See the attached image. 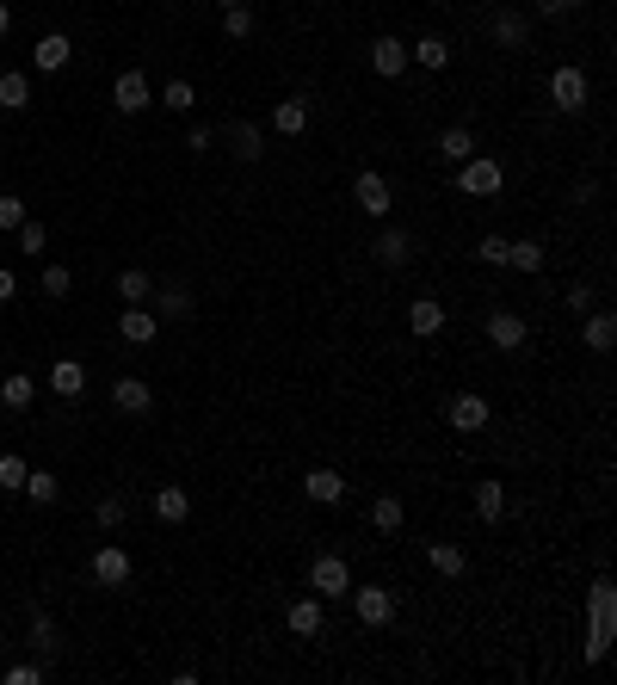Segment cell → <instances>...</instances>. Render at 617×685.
Wrapping results in <instances>:
<instances>
[{
  "instance_id": "5b68a950",
  "label": "cell",
  "mask_w": 617,
  "mask_h": 685,
  "mask_svg": "<svg viewBox=\"0 0 617 685\" xmlns=\"http://www.w3.org/2000/svg\"><path fill=\"white\" fill-rule=\"evenodd\" d=\"M309 593H321V599H346V593H352V568H346V556H315V562H309Z\"/></svg>"
},
{
  "instance_id": "681fc988",
  "label": "cell",
  "mask_w": 617,
  "mask_h": 685,
  "mask_svg": "<svg viewBox=\"0 0 617 685\" xmlns=\"http://www.w3.org/2000/svg\"><path fill=\"white\" fill-rule=\"evenodd\" d=\"M186 149H192V155H204V149H210V130H204V124H192V130H186Z\"/></svg>"
},
{
  "instance_id": "836d02e7",
  "label": "cell",
  "mask_w": 617,
  "mask_h": 685,
  "mask_svg": "<svg viewBox=\"0 0 617 685\" xmlns=\"http://www.w3.org/2000/svg\"><path fill=\"white\" fill-rule=\"evenodd\" d=\"M19 494H31L38 507H56L62 500V482H56V470H25V488Z\"/></svg>"
},
{
  "instance_id": "74e56055",
  "label": "cell",
  "mask_w": 617,
  "mask_h": 685,
  "mask_svg": "<svg viewBox=\"0 0 617 685\" xmlns=\"http://www.w3.org/2000/svg\"><path fill=\"white\" fill-rule=\"evenodd\" d=\"M506 266H513V272H543V247L537 241H513V247H506Z\"/></svg>"
},
{
  "instance_id": "484cf974",
  "label": "cell",
  "mask_w": 617,
  "mask_h": 685,
  "mask_svg": "<svg viewBox=\"0 0 617 685\" xmlns=\"http://www.w3.org/2000/svg\"><path fill=\"white\" fill-rule=\"evenodd\" d=\"M371 525H377L383 537H395V531H402V525H408L402 494H377V500H371Z\"/></svg>"
},
{
  "instance_id": "277c9868",
  "label": "cell",
  "mask_w": 617,
  "mask_h": 685,
  "mask_svg": "<svg viewBox=\"0 0 617 685\" xmlns=\"http://www.w3.org/2000/svg\"><path fill=\"white\" fill-rule=\"evenodd\" d=\"M506 186V173H500V161H488V155H469L463 167H457V192H469V198H494Z\"/></svg>"
},
{
  "instance_id": "e0dca14e",
  "label": "cell",
  "mask_w": 617,
  "mask_h": 685,
  "mask_svg": "<svg viewBox=\"0 0 617 685\" xmlns=\"http://www.w3.org/2000/svg\"><path fill=\"white\" fill-rule=\"evenodd\" d=\"M371 68H377L383 81H395V75H408V44H402V38H389V31H383V38L371 44Z\"/></svg>"
},
{
  "instance_id": "9c48e42d",
  "label": "cell",
  "mask_w": 617,
  "mask_h": 685,
  "mask_svg": "<svg viewBox=\"0 0 617 685\" xmlns=\"http://www.w3.org/2000/svg\"><path fill=\"white\" fill-rule=\"evenodd\" d=\"M130 550H118V544H105V550H93V562H87V574H93V581L99 587H124L130 581Z\"/></svg>"
},
{
  "instance_id": "6da1fadb",
  "label": "cell",
  "mask_w": 617,
  "mask_h": 685,
  "mask_svg": "<svg viewBox=\"0 0 617 685\" xmlns=\"http://www.w3.org/2000/svg\"><path fill=\"white\" fill-rule=\"evenodd\" d=\"M587 611H593V630H587V667H599V661H605V648H611V611H617V599H611V581H605V574L593 581Z\"/></svg>"
},
{
  "instance_id": "1f68e13d",
  "label": "cell",
  "mask_w": 617,
  "mask_h": 685,
  "mask_svg": "<svg viewBox=\"0 0 617 685\" xmlns=\"http://www.w3.org/2000/svg\"><path fill=\"white\" fill-rule=\"evenodd\" d=\"M50 389H56V395H68V402H75V395L87 389V371L75 365V358H56V365H50Z\"/></svg>"
},
{
  "instance_id": "ee69618b",
  "label": "cell",
  "mask_w": 617,
  "mask_h": 685,
  "mask_svg": "<svg viewBox=\"0 0 617 685\" xmlns=\"http://www.w3.org/2000/svg\"><path fill=\"white\" fill-rule=\"evenodd\" d=\"M0 679H7V685H38L44 679V661H19V667H7Z\"/></svg>"
},
{
  "instance_id": "d6a6232c",
  "label": "cell",
  "mask_w": 617,
  "mask_h": 685,
  "mask_svg": "<svg viewBox=\"0 0 617 685\" xmlns=\"http://www.w3.org/2000/svg\"><path fill=\"white\" fill-rule=\"evenodd\" d=\"M476 519L482 525H500L506 519V488L500 482H476Z\"/></svg>"
},
{
  "instance_id": "7bdbcfd3",
  "label": "cell",
  "mask_w": 617,
  "mask_h": 685,
  "mask_svg": "<svg viewBox=\"0 0 617 685\" xmlns=\"http://www.w3.org/2000/svg\"><path fill=\"white\" fill-rule=\"evenodd\" d=\"M124 513H130V507H124V500H118V494H105V500H99V507H93V519H99L105 531H118V525H124Z\"/></svg>"
},
{
  "instance_id": "816d5d0a",
  "label": "cell",
  "mask_w": 617,
  "mask_h": 685,
  "mask_svg": "<svg viewBox=\"0 0 617 685\" xmlns=\"http://www.w3.org/2000/svg\"><path fill=\"white\" fill-rule=\"evenodd\" d=\"M216 7H247V0H216Z\"/></svg>"
},
{
  "instance_id": "b9f144b4",
  "label": "cell",
  "mask_w": 617,
  "mask_h": 685,
  "mask_svg": "<svg viewBox=\"0 0 617 685\" xmlns=\"http://www.w3.org/2000/svg\"><path fill=\"white\" fill-rule=\"evenodd\" d=\"M506 247H513L506 235H482V241H476V260H482V266H506Z\"/></svg>"
},
{
  "instance_id": "83f0119b",
  "label": "cell",
  "mask_w": 617,
  "mask_h": 685,
  "mask_svg": "<svg viewBox=\"0 0 617 685\" xmlns=\"http://www.w3.org/2000/svg\"><path fill=\"white\" fill-rule=\"evenodd\" d=\"M426 562H432V574H445V581H463L469 574V556L457 544H426Z\"/></svg>"
},
{
  "instance_id": "44dd1931",
  "label": "cell",
  "mask_w": 617,
  "mask_h": 685,
  "mask_svg": "<svg viewBox=\"0 0 617 685\" xmlns=\"http://www.w3.org/2000/svg\"><path fill=\"white\" fill-rule=\"evenodd\" d=\"M611 340H617V321L605 315V309H587V315H580V346H587V352H611Z\"/></svg>"
},
{
  "instance_id": "f35d334b",
  "label": "cell",
  "mask_w": 617,
  "mask_h": 685,
  "mask_svg": "<svg viewBox=\"0 0 617 685\" xmlns=\"http://www.w3.org/2000/svg\"><path fill=\"white\" fill-rule=\"evenodd\" d=\"M38 284H44V297H50V303H62L68 291H75V272H68V266H44Z\"/></svg>"
},
{
  "instance_id": "e575fe53",
  "label": "cell",
  "mask_w": 617,
  "mask_h": 685,
  "mask_svg": "<svg viewBox=\"0 0 617 685\" xmlns=\"http://www.w3.org/2000/svg\"><path fill=\"white\" fill-rule=\"evenodd\" d=\"M118 297L124 303H149L155 297V278L142 272V266H130V272H118Z\"/></svg>"
},
{
  "instance_id": "ac0fdd59",
  "label": "cell",
  "mask_w": 617,
  "mask_h": 685,
  "mask_svg": "<svg viewBox=\"0 0 617 685\" xmlns=\"http://www.w3.org/2000/svg\"><path fill=\"white\" fill-rule=\"evenodd\" d=\"M229 149H235V161H247V167H253V161L266 155V130L253 124V118H235V124H229Z\"/></svg>"
},
{
  "instance_id": "30bf717a",
  "label": "cell",
  "mask_w": 617,
  "mask_h": 685,
  "mask_svg": "<svg viewBox=\"0 0 617 685\" xmlns=\"http://www.w3.org/2000/svg\"><path fill=\"white\" fill-rule=\"evenodd\" d=\"M118 334H124V346H149V340L161 334V321H155V309H149V303H124Z\"/></svg>"
},
{
  "instance_id": "4fadbf2b",
  "label": "cell",
  "mask_w": 617,
  "mask_h": 685,
  "mask_svg": "<svg viewBox=\"0 0 617 685\" xmlns=\"http://www.w3.org/2000/svg\"><path fill=\"white\" fill-rule=\"evenodd\" d=\"M371 254H377V266H408L414 260V235L408 229H377V241H371Z\"/></svg>"
},
{
  "instance_id": "60d3db41",
  "label": "cell",
  "mask_w": 617,
  "mask_h": 685,
  "mask_svg": "<svg viewBox=\"0 0 617 685\" xmlns=\"http://www.w3.org/2000/svg\"><path fill=\"white\" fill-rule=\"evenodd\" d=\"M25 470H31V463L7 451V457H0V488H7V494H19V488H25Z\"/></svg>"
},
{
  "instance_id": "8d00e7d4",
  "label": "cell",
  "mask_w": 617,
  "mask_h": 685,
  "mask_svg": "<svg viewBox=\"0 0 617 685\" xmlns=\"http://www.w3.org/2000/svg\"><path fill=\"white\" fill-rule=\"evenodd\" d=\"M223 38L229 44H247L253 38V7H223Z\"/></svg>"
},
{
  "instance_id": "c3c4849f",
  "label": "cell",
  "mask_w": 617,
  "mask_h": 685,
  "mask_svg": "<svg viewBox=\"0 0 617 685\" xmlns=\"http://www.w3.org/2000/svg\"><path fill=\"white\" fill-rule=\"evenodd\" d=\"M13 297H19V278H13V272H7V266H0V309H7V303H13Z\"/></svg>"
},
{
  "instance_id": "603a6c76",
  "label": "cell",
  "mask_w": 617,
  "mask_h": 685,
  "mask_svg": "<svg viewBox=\"0 0 617 685\" xmlns=\"http://www.w3.org/2000/svg\"><path fill=\"white\" fill-rule=\"evenodd\" d=\"M272 130H278L284 142H297V136L309 130V99H278V105H272Z\"/></svg>"
},
{
  "instance_id": "bcb514c9",
  "label": "cell",
  "mask_w": 617,
  "mask_h": 685,
  "mask_svg": "<svg viewBox=\"0 0 617 685\" xmlns=\"http://www.w3.org/2000/svg\"><path fill=\"white\" fill-rule=\"evenodd\" d=\"M562 303H568V315H587V309H593V291H587V284H568Z\"/></svg>"
},
{
  "instance_id": "52a82bcc",
  "label": "cell",
  "mask_w": 617,
  "mask_h": 685,
  "mask_svg": "<svg viewBox=\"0 0 617 685\" xmlns=\"http://www.w3.org/2000/svg\"><path fill=\"white\" fill-rule=\"evenodd\" d=\"M112 105H118L124 118L149 112V105H155V87H149V75H142V68H124V75L112 81Z\"/></svg>"
},
{
  "instance_id": "7a4b0ae2",
  "label": "cell",
  "mask_w": 617,
  "mask_h": 685,
  "mask_svg": "<svg viewBox=\"0 0 617 685\" xmlns=\"http://www.w3.org/2000/svg\"><path fill=\"white\" fill-rule=\"evenodd\" d=\"M587 99H593V87H587V75H580L574 62L550 75V105H556L562 118H580V112H587Z\"/></svg>"
},
{
  "instance_id": "ffe728a7",
  "label": "cell",
  "mask_w": 617,
  "mask_h": 685,
  "mask_svg": "<svg viewBox=\"0 0 617 685\" xmlns=\"http://www.w3.org/2000/svg\"><path fill=\"white\" fill-rule=\"evenodd\" d=\"M284 630H290V636H321V593L290 599V605H284Z\"/></svg>"
},
{
  "instance_id": "4316f807",
  "label": "cell",
  "mask_w": 617,
  "mask_h": 685,
  "mask_svg": "<svg viewBox=\"0 0 617 685\" xmlns=\"http://www.w3.org/2000/svg\"><path fill=\"white\" fill-rule=\"evenodd\" d=\"M408 62H420V68H432V75H439V68L451 62V44L439 38V31H426V38H414V44H408Z\"/></svg>"
},
{
  "instance_id": "9a60e30c",
  "label": "cell",
  "mask_w": 617,
  "mask_h": 685,
  "mask_svg": "<svg viewBox=\"0 0 617 685\" xmlns=\"http://www.w3.org/2000/svg\"><path fill=\"white\" fill-rule=\"evenodd\" d=\"M445 414H451V426H457V432H482V426L494 420L488 395H451V408H445Z\"/></svg>"
},
{
  "instance_id": "2e32d148",
  "label": "cell",
  "mask_w": 617,
  "mask_h": 685,
  "mask_svg": "<svg viewBox=\"0 0 617 685\" xmlns=\"http://www.w3.org/2000/svg\"><path fill=\"white\" fill-rule=\"evenodd\" d=\"M408 328H414V340H439V334H445V303H439V297H414Z\"/></svg>"
},
{
  "instance_id": "ab89813d",
  "label": "cell",
  "mask_w": 617,
  "mask_h": 685,
  "mask_svg": "<svg viewBox=\"0 0 617 685\" xmlns=\"http://www.w3.org/2000/svg\"><path fill=\"white\" fill-rule=\"evenodd\" d=\"M13 235H19V254H31V260H38V254H44V247H50V235H44V223H31V216H25V223H19Z\"/></svg>"
},
{
  "instance_id": "d590c367",
  "label": "cell",
  "mask_w": 617,
  "mask_h": 685,
  "mask_svg": "<svg viewBox=\"0 0 617 685\" xmlns=\"http://www.w3.org/2000/svg\"><path fill=\"white\" fill-rule=\"evenodd\" d=\"M155 105H167V112H179V118H186L192 105H198V93H192V81H167V87L155 93Z\"/></svg>"
},
{
  "instance_id": "f907efd6",
  "label": "cell",
  "mask_w": 617,
  "mask_h": 685,
  "mask_svg": "<svg viewBox=\"0 0 617 685\" xmlns=\"http://www.w3.org/2000/svg\"><path fill=\"white\" fill-rule=\"evenodd\" d=\"M7 31H13V7H7V0H0V38H7Z\"/></svg>"
},
{
  "instance_id": "7dc6e473",
  "label": "cell",
  "mask_w": 617,
  "mask_h": 685,
  "mask_svg": "<svg viewBox=\"0 0 617 685\" xmlns=\"http://www.w3.org/2000/svg\"><path fill=\"white\" fill-rule=\"evenodd\" d=\"M574 7H580V0H537V13H543V19H568Z\"/></svg>"
},
{
  "instance_id": "8fae6325",
  "label": "cell",
  "mask_w": 617,
  "mask_h": 685,
  "mask_svg": "<svg viewBox=\"0 0 617 685\" xmlns=\"http://www.w3.org/2000/svg\"><path fill=\"white\" fill-rule=\"evenodd\" d=\"M155 321H186L192 309H198V297H192V284H155Z\"/></svg>"
},
{
  "instance_id": "f6af8a7d",
  "label": "cell",
  "mask_w": 617,
  "mask_h": 685,
  "mask_svg": "<svg viewBox=\"0 0 617 685\" xmlns=\"http://www.w3.org/2000/svg\"><path fill=\"white\" fill-rule=\"evenodd\" d=\"M19 223H25V198H13V192H7V198H0V229L13 235Z\"/></svg>"
},
{
  "instance_id": "3957f363",
  "label": "cell",
  "mask_w": 617,
  "mask_h": 685,
  "mask_svg": "<svg viewBox=\"0 0 617 685\" xmlns=\"http://www.w3.org/2000/svg\"><path fill=\"white\" fill-rule=\"evenodd\" d=\"M482 334H488L494 352H525V346H531V321H525L519 309H494V315L482 321Z\"/></svg>"
},
{
  "instance_id": "8992f818",
  "label": "cell",
  "mask_w": 617,
  "mask_h": 685,
  "mask_svg": "<svg viewBox=\"0 0 617 685\" xmlns=\"http://www.w3.org/2000/svg\"><path fill=\"white\" fill-rule=\"evenodd\" d=\"M346 599H352V611H358V624H365V630L395 624V593L389 587H352Z\"/></svg>"
},
{
  "instance_id": "5bb4252c",
  "label": "cell",
  "mask_w": 617,
  "mask_h": 685,
  "mask_svg": "<svg viewBox=\"0 0 617 685\" xmlns=\"http://www.w3.org/2000/svg\"><path fill=\"white\" fill-rule=\"evenodd\" d=\"M112 408H118V414H136V420H142V414L155 408V389L142 383V377H118V383H112Z\"/></svg>"
},
{
  "instance_id": "f546056e",
  "label": "cell",
  "mask_w": 617,
  "mask_h": 685,
  "mask_svg": "<svg viewBox=\"0 0 617 685\" xmlns=\"http://www.w3.org/2000/svg\"><path fill=\"white\" fill-rule=\"evenodd\" d=\"M31 648H38V661H50L56 648H62V630H56L50 611H31Z\"/></svg>"
},
{
  "instance_id": "cb8c5ba5",
  "label": "cell",
  "mask_w": 617,
  "mask_h": 685,
  "mask_svg": "<svg viewBox=\"0 0 617 685\" xmlns=\"http://www.w3.org/2000/svg\"><path fill=\"white\" fill-rule=\"evenodd\" d=\"M432 149H439L451 167H463L469 155H482V149H476V130H469V124H451V130H439V142H432Z\"/></svg>"
},
{
  "instance_id": "4dcf8cb0",
  "label": "cell",
  "mask_w": 617,
  "mask_h": 685,
  "mask_svg": "<svg viewBox=\"0 0 617 685\" xmlns=\"http://www.w3.org/2000/svg\"><path fill=\"white\" fill-rule=\"evenodd\" d=\"M25 105H31V75L7 68V75H0V112H25Z\"/></svg>"
},
{
  "instance_id": "7c38bea8",
  "label": "cell",
  "mask_w": 617,
  "mask_h": 685,
  "mask_svg": "<svg viewBox=\"0 0 617 685\" xmlns=\"http://www.w3.org/2000/svg\"><path fill=\"white\" fill-rule=\"evenodd\" d=\"M488 38H494V50H525L531 44V19L525 13H494V25H488Z\"/></svg>"
},
{
  "instance_id": "d6986e66",
  "label": "cell",
  "mask_w": 617,
  "mask_h": 685,
  "mask_svg": "<svg viewBox=\"0 0 617 685\" xmlns=\"http://www.w3.org/2000/svg\"><path fill=\"white\" fill-rule=\"evenodd\" d=\"M155 519H161V525H186V519H192V494L179 488V482H161V488H155Z\"/></svg>"
},
{
  "instance_id": "7402d4cb",
  "label": "cell",
  "mask_w": 617,
  "mask_h": 685,
  "mask_svg": "<svg viewBox=\"0 0 617 685\" xmlns=\"http://www.w3.org/2000/svg\"><path fill=\"white\" fill-rule=\"evenodd\" d=\"M303 494L315 500V507H340V500H346V476L340 470H309L303 476Z\"/></svg>"
},
{
  "instance_id": "ba28073f",
  "label": "cell",
  "mask_w": 617,
  "mask_h": 685,
  "mask_svg": "<svg viewBox=\"0 0 617 685\" xmlns=\"http://www.w3.org/2000/svg\"><path fill=\"white\" fill-rule=\"evenodd\" d=\"M352 204L365 210V216H377V223H383V216H389V204H395V192H389V179H383L377 167H365V173L352 179Z\"/></svg>"
},
{
  "instance_id": "f1b7e54d",
  "label": "cell",
  "mask_w": 617,
  "mask_h": 685,
  "mask_svg": "<svg viewBox=\"0 0 617 685\" xmlns=\"http://www.w3.org/2000/svg\"><path fill=\"white\" fill-rule=\"evenodd\" d=\"M31 402H38V383H31L25 371H13L7 383H0V408H7V414H25Z\"/></svg>"
},
{
  "instance_id": "d4e9b609",
  "label": "cell",
  "mask_w": 617,
  "mask_h": 685,
  "mask_svg": "<svg viewBox=\"0 0 617 685\" xmlns=\"http://www.w3.org/2000/svg\"><path fill=\"white\" fill-rule=\"evenodd\" d=\"M31 56H38V75H56V68H68V62H75V44H68L62 31H44Z\"/></svg>"
}]
</instances>
